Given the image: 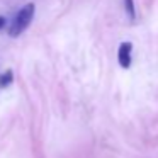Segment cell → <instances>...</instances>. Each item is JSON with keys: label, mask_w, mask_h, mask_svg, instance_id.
Instances as JSON below:
<instances>
[{"label": "cell", "mask_w": 158, "mask_h": 158, "mask_svg": "<svg viewBox=\"0 0 158 158\" xmlns=\"http://www.w3.org/2000/svg\"><path fill=\"white\" fill-rule=\"evenodd\" d=\"M124 7H126L129 17L134 19V15H136V14H134V4H133V0H124Z\"/></svg>", "instance_id": "277c9868"}, {"label": "cell", "mask_w": 158, "mask_h": 158, "mask_svg": "<svg viewBox=\"0 0 158 158\" xmlns=\"http://www.w3.org/2000/svg\"><path fill=\"white\" fill-rule=\"evenodd\" d=\"M12 80H14V75H12L10 70H9V72H5V73H2V75H0V87H7V85H10Z\"/></svg>", "instance_id": "3957f363"}, {"label": "cell", "mask_w": 158, "mask_h": 158, "mask_svg": "<svg viewBox=\"0 0 158 158\" xmlns=\"http://www.w3.org/2000/svg\"><path fill=\"white\" fill-rule=\"evenodd\" d=\"M131 51H133V44L131 43H123L119 48V65L123 68H127L131 65Z\"/></svg>", "instance_id": "7a4b0ae2"}, {"label": "cell", "mask_w": 158, "mask_h": 158, "mask_svg": "<svg viewBox=\"0 0 158 158\" xmlns=\"http://www.w3.org/2000/svg\"><path fill=\"white\" fill-rule=\"evenodd\" d=\"M5 26V17H2V15H0V29L4 27Z\"/></svg>", "instance_id": "5b68a950"}, {"label": "cell", "mask_w": 158, "mask_h": 158, "mask_svg": "<svg viewBox=\"0 0 158 158\" xmlns=\"http://www.w3.org/2000/svg\"><path fill=\"white\" fill-rule=\"evenodd\" d=\"M32 17H34V4H26L24 7L17 12L10 29H9V34H10L12 38H17L21 32H24L26 29L29 27Z\"/></svg>", "instance_id": "6da1fadb"}]
</instances>
